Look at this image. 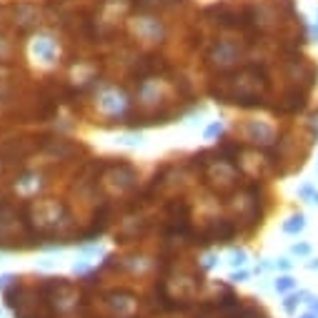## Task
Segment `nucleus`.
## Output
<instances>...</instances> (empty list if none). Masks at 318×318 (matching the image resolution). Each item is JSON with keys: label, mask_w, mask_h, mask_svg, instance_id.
<instances>
[{"label": "nucleus", "mask_w": 318, "mask_h": 318, "mask_svg": "<svg viewBox=\"0 0 318 318\" xmlns=\"http://www.w3.org/2000/svg\"><path fill=\"white\" fill-rule=\"evenodd\" d=\"M291 253H296V256H308V253H311V246H308V243H296V246L291 248Z\"/></svg>", "instance_id": "nucleus-8"}, {"label": "nucleus", "mask_w": 318, "mask_h": 318, "mask_svg": "<svg viewBox=\"0 0 318 318\" xmlns=\"http://www.w3.org/2000/svg\"><path fill=\"white\" fill-rule=\"evenodd\" d=\"M308 301H311V306H308V311L318 316V298H316V296H308Z\"/></svg>", "instance_id": "nucleus-11"}, {"label": "nucleus", "mask_w": 318, "mask_h": 318, "mask_svg": "<svg viewBox=\"0 0 318 318\" xmlns=\"http://www.w3.org/2000/svg\"><path fill=\"white\" fill-rule=\"evenodd\" d=\"M228 263H231L233 268H241V266L246 263V251H231V258H228Z\"/></svg>", "instance_id": "nucleus-5"}, {"label": "nucleus", "mask_w": 318, "mask_h": 318, "mask_svg": "<svg viewBox=\"0 0 318 318\" xmlns=\"http://www.w3.org/2000/svg\"><path fill=\"white\" fill-rule=\"evenodd\" d=\"M308 268H311V271H318V258H313V261H308Z\"/></svg>", "instance_id": "nucleus-13"}, {"label": "nucleus", "mask_w": 318, "mask_h": 318, "mask_svg": "<svg viewBox=\"0 0 318 318\" xmlns=\"http://www.w3.org/2000/svg\"><path fill=\"white\" fill-rule=\"evenodd\" d=\"M248 276H251V271L241 268V271H233V273H231V281H233V283H243V281H248Z\"/></svg>", "instance_id": "nucleus-7"}, {"label": "nucleus", "mask_w": 318, "mask_h": 318, "mask_svg": "<svg viewBox=\"0 0 318 318\" xmlns=\"http://www.w3.org/2000/svg\"><path fill=\"white\" fill-rule=\"evenodd\" d=\"M298 318H318V316H316V313H311V311H306V313H303V316H298Z\"/></svg>", "instance_id": "nucleus-14"}, {"label": "nucleus", "mask_w": 318, "mask_h": 318, "mask_svg": "<svg viewBox=\"0 0 318 318\" xmlns=\"http://www.w3.org/2000/svg\"><path fill=\"white\" fill-rule=\"evenodd\" d=\"M10 278H13V276H10V273H5V276H0V288H5V286H8V281H10Z\"/></svg>", "instance_id": "nucleus-12"}, {"label": "nucleus", "mask_w": 318, "mask_h": 318, "mask_svg": "<svg viewBox=\"0 0 318 318\" xmlns=\"http://www.w3.org/2000/svg\"><path fill=\"white\" fill-rule=\"evenodd\" d=\"M273 268V263L271 261H261L258 266H256V273H263V271H271Z\"/></svg>", "instance_id": "nucleus-10"}, {"label": "nucleus", "mask_w": 318, "mask_h": 318, "mask_svg": "<svg viewBox=\"0 0 318 318\" xmlns=\"http://www.w3.org/2000/svg\"><path fill=\"white\" fill-rule=\"evenodd\" d=\"M303 198H308V203H313V206H318V191L313 188V186H303L301 191H298Z\"/></svg>", "instance_id": "nucleus-4"}, {"label": "nucleus", "mask_w": 318, "mask_h": 318, "mask_svg": "<svg viewBox=\"0 0 318 318\" xmlns=\"http://www.w3.org/2000/svg\"><path fill=\"white\" fill-rule=\"evenodd\" d=\"M303 228H306V218H303L301 213H298V216H291V218L283 223V231H286V233H301Z\"/></svg>", "instance_id": "nucleus-2"}, {"label": "nucleus", "mask_w": 318, "mask_h": 318, "mask_svg": "<svg viewBox=\"0 0 318 318\" xmlns=\"http://www.w3.org/2000/svg\"><path fill=\"white\" fill-rule=\"evenodd\" d=\"M273 266H276V268H281V271H288V268H291V266H293V263H291V261H288V258H278V261H276V263H273Z\"/></svg>", "instance_id": "nucleus-9"}, {"label": "nucleus", "mask_w": 318, "mask_h": 318, "mask_svg": "<svg viewBox=\"0 0 318 318\" xmlns=\"http://www.w3.org/2000/svg\"><path fill=\"white\" fill-rule=\"evenodd\" d=\"M221 133H223V123L221 120H216V123H211L206 128V138H213V135H221Z\"/></svg>", "instance_id": "nucleus-6"}, {"label": "nucleus", "mask_w": 318, "mask_h": 318, "mask_svg": "<svg viewBox=\"0 0 318 318\" xmlns=\"http://www.w3.org/2000/svg\"><path fill=\"white\" fill-rule=\"evenodd\" d=\"M308 296H311L308 291H296V293H288V296L283 298V311H286V313H293V311L298 308V303H303Z\"/></svg>", "instance_id": "nucleus-1"}, {"label": "nucleus", "mask_w": 318, "mask_h": 318, "mask_svg": "<svg viewBox=\"0 0 318 318\" xmlns=\"http://www.w3.org/2000/svg\"><path fill=\"white\" fill-rule=\"evenodd\" d=\"M273 288H276L278 293H288V291L296 288V281H293L288 273H283V276H278V278L273 281Z\"/></svg>", "instance_id": "nucleus-3"}]
</instances>
